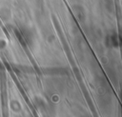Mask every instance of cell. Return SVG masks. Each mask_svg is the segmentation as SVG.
<instances>
[{"label":"cell","instance_id":"obj_1","mask_svg":"<svg viewBox=\"0 0 122 117\" xmlns=\"http://www.w3.org/2000/svg\"><path fill=\"white\" fill-rule=\"evenodd\" d=\"M0 99H1L2 117H9V101H8L7 78H6L5 69L3 68H1V70H0Z\"/></svg>","mask_w":122,"mask_h":117}]
</instances>
